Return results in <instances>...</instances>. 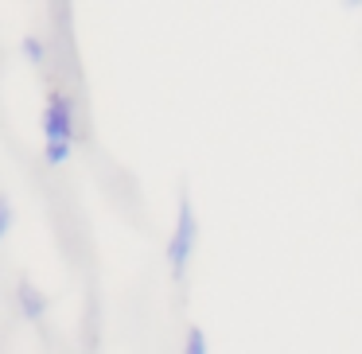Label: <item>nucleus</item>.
I'll list each match as a JSON object with an SVG mask.
<instances>
[{
	"label": "nucleus",
	"mask_w": 362,
	"mask_h": 354,
	"mask_svg": "<svg viewBox=\"0 0 362 354\" xmlns=\"http://www.w3.org/2000/svg\"><path fill=\"white\" fill-rule=\"evenodd\" d=\"M343 8H362V0H339Z\"/></svg>",
	"instance_id": "0eeeda50"
},
{
	"label": "nucleus",
	"mask_w": 362,
	"mask_h": 354,
	"mask_svg": "<svg viewBox=\"0 0 362 354\" xmlns=\"http://www.w3.org/2000/svg\"><path fill=\"white\" fill-rule=\"evenodd\" d=\"M12 222H16V206H12V199L0 191V242L8 237V230H12Z\"/></svg>",
	"instance_id": "20e7f679"
},
{
	"label": "nucleus",
	"mask_w": 362,
	"mask_h": 354,
	"mask_svg": "<svg viewBox=\"0 0 362 354\" xmlns=\"http://www.w3.org/2000/svg\"><path fill=\"white\" fill-rule=\"evenodd\" d=\"M195 237H199L195 211H191L187 195H183V199H180V214H175L172 242H168V265H172V276H175V281H183V276H187L191 253H195Z\"/></svg>",
	"instance_id": "f03ea898"
},
{
	"label": "nucleus",
	"mask_w": 362,
	"mask_h": 354,
	"mask_svg": "<svg viewBox=\"0 0 362 354\" xmlns=\"http://www.w3.org/2000/svg\"><path fill=\"white\" fill-rule=\"evenodd\" d=\"M24 55H28V63H35V66H43V40L40 35H24Z\"/></svg>",
	"instance_id": "39448f33"
},
{
	"label": "nucleus",
	"mask_w": 362,
	"mask_h": 354,
	"mask_svg": "<svg viewBox=\"0 0 362 354\" xmlns=\"http://www.w3.org/2000/svg\"><path fill=\"white\" fill-rule=\"evenodd\" d=\"M16 300H20V312H24V319L40 323L43 312H47V296H43L40 288H35L32 281H20L16 284Z\"/></svg>",
	"instance_id": "7ed1b4c3"
},
{
	"label": "nucleus",
	"mask_w": 362,
	"mask_h": 354,
	"mask_svg": "<svg viewBox=\"0 0 362 354\" xmlns=\"http://www.w3.org/2000/svg\"><path fill=\"white\" fill-rule=\"evenodd\" d=\"M183 354H206V335L199 327L187 331V338H183Z\"/></svg>",
	"instance_id": "423d86ee"
},
{
	"label": "nucleus",
	"mask_w": 362,
	"mask_h": 354,
	"mask_svg": "<svg viewBox=\"0 0 362 354\" xmlns=\"http://www.w3.org/2000/svg\"><path fill=\"white\" fill-rule=\"evenodd\" d=\"M71 144H74V105L63 90H47V102H43V160L51 167L66 164Z\"/></svg>",
	"instance_id": "f257e3e1"
}]
</instances>
